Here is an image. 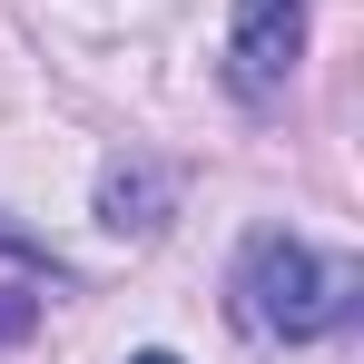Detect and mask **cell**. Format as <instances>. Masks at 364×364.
<instances>
[{
  "label": "cell",
  "instance_id": "4",
  "mask_svg": "<svg viewBox=\"0 0 364 364\" xmlns=\"http://www.w3.org/2000/svg\"><path fill=\"white\" fill-rule=\"evenodd\" d=\"M40 325V305H30V286H0V345H20Z\"/></svg>",
  "mask_w": 364,
  "mask_h": 364
},
{
  "label": "cell",
  "instance_id": "3",
  "mask_svg": "<svg viewBox=\"0 0 364 364\" xmlns=\"http://www.w3.org/2000/svg\"><path fill=\"white\" fill-rule=\"evenodd\" d=\"M158 207H168V178H158V168H109V178H99V217H109V227H158Z\"/></svg>",
  "mask_w": 364,
  "mask_h": 364
},
{
  "label": "cell",
  "instance_id": "2",
  "mask_svg": "<svg viewBox=\"0 0 364 364\" xmlns=\"http://www.w3.org/2000/svg\"><path fill=\"white\" fill-rule=\"evenodd\" d=\"M305 60V0H237V30H227V79L237 99H276Z\"/></svg>",
  "mask_w": 364,
  "mask_h": 364
},
{
  "label": "cell",
  "instance_id": "5",
  "mask_svg": "<svg viewBox=\"0 0 364 364\" xmlns=\"http://www.w3.org/2000/svg\"><path fill=\"white\" fill-rule=\"evenodd\" d=\"M128 364H178V355H128Z\"/></svg>",
  "mask_w": 364,
  "mask_h": 364
},
{
  "label": "cell",
  "instance_id": "1",
  "mask_svg": "<svg viewBox=\"0 0 364 364\" xmlns=\"http://www.w3.org/2000/svg\"><path fill=\"white\" fill-rule=\"evenodd\" d=\"M364 296V266L355 256H315L305 237H256L237 256V315L276 345H315L335 335Z\"/></svg>",
  "mask_w": 364,
  "mask_h": 364
}]
</instances>
